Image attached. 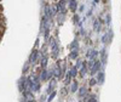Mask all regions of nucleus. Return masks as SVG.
<instances>
[{
	"label": "nucleus",
	"mask_w": 121,
	"mask_h": 102,
	"mask_svg": "<svg viewBox=\"0 0 121 102\" xmlns=\"http://www.w3.org/2000/svg\"><path fill=\"white\" fill-rule=\"evenodd\" d=\"M102 61H99V60H96V63H95V66H93V68L91 69V74H96L97 72H99V69H100V67H102Z\"/></svg>",
	"instance_id": "obj_1"
},
{
	"label": "nucleus",
	"mask_w": 121,
	"mask_h": 102,
	"mask_svg": "<svg viewBox=\"0 0 121 102\" xmlns=\"http://www.w3.org/2000/svg\"><path fill=\"white\" fill-rule=\"evenodd\" d=\"M93 29H95V32L99 33L100 32V29H102V24H100V19L97 18L96 21L93 22Z\"/></svg>",
	"instance_id": "obj_2"
},
{
	"label": "nucleus",
	"mask_w": 121,
	"mask_h": 102,
	"mask_svg": "<svg viewBox=\"0 0 121 102\" xmlns=\"http://www.w3.org/2000/svg\"><path fill=\"white\" fill-rule=\"evenodd\" d=\"M36 58H38V51L36 50H33V52H32V55H30V63H35L36 62Z\"/></svg>",
	"instance_id": "obj_3"
},
{
	"label": "nucleus",
	"mask_w": 121,
	"mask_h": 102,
	"mask_svg": "<svg viewBox=\"0 0 121 102\" xmlns=\"http://www.w3.org/2000/svg\"><path fill=\"white\" fill-rule=\"evenodd\" d=\"M78 88H79L78 81H76V80H73L72 86H70V93H76V91H78Z\"/></svg>",
	"instance_id": "obj_4"
},
{
	"label": "nucleus",
	"mask_w": 121,
	"mask_h": 102,
	"mask_svg": "<svg viewBox=\"0 0 121 102\" xmlns=\"http://www.w3.org/2000/svg\"><path fill=\"white\" fill-rule=\"evenodd\" d=\"M68 4H69V9H70V10H72V11L74 12L75 10H76V7H78V3L73 0V1H69Z\"/></svg>",
	"instance_id": "obj_5"
},
{
	"label": "nucleus",
	"mask_w": 121,
	"mask_h": 102,
	"mask_svg": "<svg viewBox=\"0 0 121 102\" xmlns=\"http://www.w3.org/2000/svg\"><path fill=\"white\" fill-rule=\"evenodd\" d=\"M78 55H79V50H73L72 52L69 54V58L70 60H75L78 57Z\"/></svg>",
	"instance_id": "obj_6"
},
{
	"label": "nucleus",
	"mask_w": 121,
	"mask_h": 102,
	"mask_svg": "<svg viewBox=\"0 0 121 102\" xmlns=\"http://www.w3.org/2000/svg\"><path fill=\"white\" fill-rule=\"evenodd\" d=\"M97 79H98V83L99 84H103L104 83V73L103 72H99L98 75H97Z\"/></svg>",
	"instance_id": "obj_7"
},
{
	"label": "nucleus",
	"mask_w": 121,
	"mask_h": 102,
	"mask_svg": "<svg viewBox=\"0 0 121 102\" xmlns=\"http://www.w3.org/2000/svg\"><path fill=\"white\" fill-rule=\"evenodd\" d=\"M86 94H87V89L85 86H81V88H80V90H79V96L80 97H84Z\"/></svg>",
	"instance_id": "obj_8"
},
{
	"label": "nucleus",
	"mask_w": 121,
	"mask_h": 102,
	"mask_svg": "<svg viewBox=\"0 0 121 102\" xmlns=\"http://www.w3.org/2000/svg\"><path fill=\"white\" fill-rule=\"evenodd\" d=\"M78 47H79V44H78L76 40H74V42L69 45V49L72 50V51H73V50H78Z\"/></svg>",
	"instance_id": "obj_9"
},
{
	"label": "nucleus",
	"mask_w": 121,
	"mask_h": 102,
	"mask_svg": "<svg viewBox=\"0 0 121 102\" xmlns=\"http://www.w3.org/2000/svg\"><path fill=\"white\" fill-rule=\"evenodd\" d=\"M47 78H48V73L44 69L43 72H41V74H40V80H46Z\"/></svg>",
	"instance_id": "obj_10"
},
{
	"label": "nucleus",
	"mask_w": 121,
	"mask_h": 102,
	"mask_svg": "<svg viewBox=\"0 0 121 102\" xmlns=\"http://www.w3.org/2000/svg\"><path fill=\"white\" fill-rule=\"evenodd\" d=\"M69 73L72 74V77H76L78 75V68L76 67H72L70 70H69Z\"/></svg>",
	"instance_id": "obj_11"
},
{
	"label": "nucleus",
	"mask_w": 121,
	"mask_h": 102,
	"mask_svg": "<svg viewBox=\"0 0 121 102\" xmlns=\"http://www.w3.org/2000/svg\"><path fill=\"white\" fill-rule=\"evenodd\" d=\"M41 67L43 68H46V66H47V57H45V56H41Z\"/></svg>",
	"instance_id": "obj_12"
},
{
	"label": "nucleus",
	"mask_w": 121,
	"mask_h": 102,
	"mask_svg": "<svg viewBox=\"0 0 121 102\" xmlns=\"http://www.w3.org/2000/svg\"><path fill=\"white\" fill-rule=\"evenodd\" d=\"M52 83H50V85H48V89H47V93H53V88H55V85H56V81L55 80H51Z\"/></svg>",
	"instance_id": "obj_13"
},
{
	"label": "nucleus",
	"mask_w": 121,
	"mask_h": 102,
	"mask_svg": "<svg viewBox=\"0 0 121 102\" xmlns=\"http://www.w3.org/2000/svg\"><path fill=\"white\" fill-rule=\"evenodd\" d=\"M86 72H87V65H86V63H84L82 68L80 69V74H81V77H84V75L86 74Z\"/></svg>",
	"instance_id": "obj_14"
},
{
	"label": "nucleus",
	"mask_w": 121,
	"mask_h": 102,
	"mask_svg": "<svg viewBox=\"0 0 121 102\" xmlns=\"http://www.w3.org/2000/svg\"><path fill=\"white\" fill-rule=\"evenodd\" d=\"M100 55H102V62H103V63H107V62H105V61H107V52H105L104 49L102 50V54H100Z\"/></svg>",
	"instance_id": "obj_15"
},
{
	"label": "nucleus",
	"mask_w": 121,
	"mask_h": 102,
	"mask_svg": "<svg viewBox=\"0 0 121 102\" xmlns=\"http://www.w3.org/2000/svg\"><path fill=\"white\" fill-rule=\"evenodd\" d=\"M108 38H109V32H108V33H105V34L103 35V38H102V42H103L104 44L109 43V40H108Z\"/></svg>",
	"instance_id": "obj_16"
},
{
	"label": "nucleus",
	"mask_w": 121,
	"mask_h": 102,
	"mask_svg": "<svg viewBox=\"0 0 121 102\" xmlns=\"http://www.w3.org/2000/svg\"><path fill=\"white\" fill-rule=\"evenodd\" d=\"M72 78H73L72 74L68 72V73H67V77H65V84H69V83H70V80H72Z\"/></svg>",
	"instance_id": "obj_17"
},
{
	"label": "nucleus",
	"mask_w": 121,
	"mask_h": 102,
	"mask_svg": "<svg viewBox=\"0 0 121 102\" xmlns=\"http://www.w3.org/2000/svg\"><path fill=\"white\" fill-rule=\"evenodd\" d=\"M55 96H56V91H53V93H52L51 95H50V96H48V98H47V101H48V102H51V101L53 100V97H55Z\"/></svg>",
	"instance_id": "obj_18"
},
{
	"label": "nucleus",
	"mask_w": 121,
	"mask_h": 102,
	"mask_svg": "<svg viewBox=\"0 0 121 102\" xmlns=\"http://www.w3.org/2000/svg\"><path fill=\"white\" fill-rule=\"evenodd\" d=\"M51 10H52V14H53V15L58 12V10H57V6H56V5H51Z\"/></svg>",
	"instance_id": "obj_19"
},
{
	"label": "nucleus",
	"mask_w": 121,
	"mask_h": 102,
	"mask_svg": "<svg viewBox=\"0 0 121 102\" xmlns=\"http://www.w3.org/2000/svg\"><path fill=\"white\" fill-rule=\"evenodd\" d=\"M90 85H91V86L96 85V79H93V78H92V79H90Z\"/></svg>",
	"instance_id": "obj_20"
},
{
	"label": "nucleus",
	"mask_w": 121,
	"mask_h": 102,
	"mask_svg": "<svg viewBox=\"0 0 121 102\" xmlns=\"http://www.w3.org/2000/svg\"><path fill=\"white\" fill-rule=\"evenodd\" d=\"M88 102H97V101H96V98H95L93 96H91V97H90V100H88Z\"/></svg>",
	"instance_id": "obj_21"
},
{
	"label": "nucleus",
	"mask_w": 121,
	"mask_h": 102,
	"mask_svg": "<svg viewBox=\"0 0 121 102\" xmlns=\"http://www.w3.org/2000/svg\"><path fill=\"white\" fill-rule=\"evenodd\" d=\"M78 21H79V16H78V15H75V16H74V22H75V23H78Z\"/></svg>",
	"instance_id": "obj_22"
},
{
	"label": "nucleus",
	"mask_w": 121,
	"mask_h": 102,
	"mask_svg": "<svg viewBox=\"0 0 121 102\" xmlns=\"http://www.w3.org/2000/svg\"><path fill=\"white\" fill-rule=\"evenodd\" d=\"M107 24H110V16H107Z\"/></svg>",
	"instance_id": "obj_23"
},
{
	"label": "nucleus",
	"mask_w": 121,
	"mask_h": 102,
	"mask_svg": "<svg viewBox=\"0 0 121 102\" xmlns=\"http://www.w3.org/2000/svg\"><path fill=\"white\" fill-rule=\"evenodd\" d=\"M29 102H35V101H34V100H33V101H29Z\"/></svg>",
	"instance_id": "obj_24"
}]
</instances>
